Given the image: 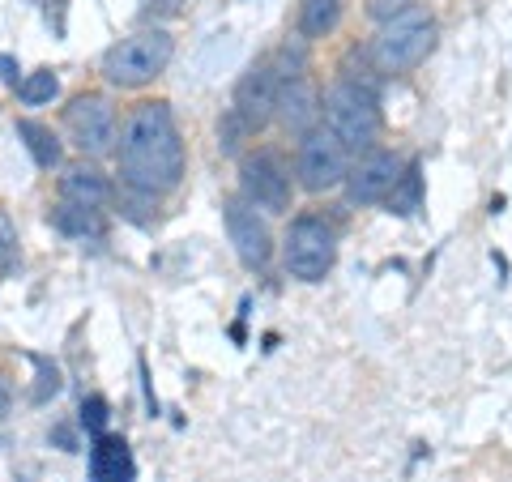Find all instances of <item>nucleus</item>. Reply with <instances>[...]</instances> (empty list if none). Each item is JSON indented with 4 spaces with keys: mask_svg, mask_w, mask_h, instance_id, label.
Wrapping results in <instances>:
<instances>
[{
    "mask_svg": "<svg viewBox=\"0 0 512 482\" xmlns=\"http://www.w3.org/2000/svg\"><path fill=\"white\" fill-rule=\"evenodd\" d=\"M120 180L137 197H167L184 180V141L167 103H137L120 133Z\"/></svg>",
    "mask_w": 512,
    "mask_h": 482,
    "instance_id": "nucleus-1",
    "label": "nucleus"
},
{
    "mask_svg": "<svg viewBox=\"0 0 512 482\" xmlns=\"http://www.w3.org/2000/svg\"><path fill=\"white\" fill-rule=\"evenodd\" d=\"M320 116H325V128L342 141L346 150H372V141L380 133L376 90L350 82V77H342V82L329 86L325 103H320Z\"/></svg>",
    "mask_w": 512,
    "mask_h": 482,
    "instance_id": "nucleus-2",
    "label": "nucleus"
},
{
    "mask_svg": "<svg viewBox=\"0 0 512 482\" xmlns=\"http://www.w3.org/2000/svg\"><path fill=\"white\" fill-rule=\"evenodd\" d=\"M171 56H175V39L167 30H137V35L120 39L116 47H107L103 77L120 90H141L167 69Z\"/></svg>",
    "mask_w": 512,
    "mask_h": 482,
    "instance_id": "nucleus-3",
    "label": "nucleus"
},
{
    "mask_svg": "<svg viewBox=\"0 0 512 482\" xmlns=\"http://www.w3.org/2000/svg\"><path fill=\"white\" fill-rule=\"evenodd\" d=\"M436 47V18L427 9H406L402 18L384 22L380 35L372 39V64L376 73H410L427 60V52Z\"/></svg>",
    "mask_w": 512,
    "mask_h": 482,
    "instance_id": "nucleus-4",
    "label": "nucleus"
},
{
    "mask_svg": "<svg viewBox=\"0 0 512 482\" xmlns=\"http://www.w3.org/2000/svg\"><path fill=\"white\" fill-rule=\"evenodd\" d=\"M282 261H286V273L299 282H320L325 273L338 261V235L325 218L316 214H303L286 227V239H282Z\"/></svg>",
    "mask_w": 512,
    "mask_h": 482,
    "instance_id": "nucleus-5",
    "label": "nucleus"
},
{
    "mask_svg": "<svg viewBox=\"0 0 512 482\" xmlns=\"http://www.w3.org/2000/svg\"><path fill=\"white\" fill-rule=\"evenodd\" d=\"M239 188H244V201L256 205L265 214H286L291 210V171L282 167L278 154L256 150L244 158L239 167Z\"/></svg>",
    "mask_w": 512,
    "mask_h": 482,
    "instance_id": "nucleus-6",
    "label": "nucleus"
},
{
    "mask_svg": "<svg viewBox=\"0 0 512 482\" xmlns=\"http://www.w3.org/2000/svg\"><path fill=\"white\" fill-rule=\"evenodd\" d=\"M299 184L308 192H329L346 184V146L338 137L329 133V128H312L308 137H299Z\"/></svg>",
    "mask_w": 512,
    "mask_h": 482,
    "instance_id": "nucleus-7",
    "label": "nucleus"
},
{
    "mask_svg": "<svg viewBox=\"0 0 512 482\" xmlns=\"http://www.w3.org/2000/svg\"><path fill=\"white\" fill-rule=\"evenodd\" d=\"M64 124H69L73 146L90 158H103V154H111V146H116V111H111V103L103 94H82V99H73L69 111H64Z\"/></svg>",
    "mask_w": 512,
    "mask_h": 482,
    "instance_id": "nucleus-8",
    "label": "nucleus"
},
{
    "mask_svg": "<svg viewBox=\"0 0 512 482\" xmlns=\"http://www.w3.org/2000/svg\"><path fill=\"white\" fill-rule=\"evenodd\" d=\"M222 218H227V235H231L239 261L248 269H265L269 256H274V235H269V222L261 218V210L248 205L244 197H231L222 205Z\"/></svg>",
    "mask_w": 512,
    "mask_h": 482,
    "instance_id": "nucleus-9",
    "label": "nucleus"
},
{
    "mask_svg": "<svg viewBox=\"0 0 512 482\" xmlns=\"http://www.w3.org/2000/svg\"><path fill=\"white\" fill-rule=\"evenodd\" d=\"M402 158L393 150H367L355 167L346 171V197L350 205H380L389 201L393 184L402 180Z\"/></svg>",
    "mask_w": 512,
    "mask_h": 482,
    "instance_id": "nucleus-10",
    "label": "nucleus"
},
{
    "mask_svg": "<svg viewBox=\"0 0 512 482\" xmlns=\"http://www.w3.org/2000/svg\"><path fill=\"white\" fill-rule=\"evenodd\" d=\"M278 90L282 82L274 77V69L269 64H252V69L239 77V86H235V116L244 120L248 133H261V128L278 116Z\"/></svg>",
    "mask_w": 512,
    "mask_h": 482,
    "instance_id": "nucleus-11",
    "label": "nucleus"
},
{
    "mask_svg": "<svg viewBox=\"0 0 512 482\" xmlns=\"http://www.w3.org/2000/svg\"><path fill=\"white\" fill-rule=\"evenodd\" d=\"M278 120L286 133L295 137H308L316 120H320V94L308 77H291V82H282L278 90Z\"/></svg>",
    "mask_w": 512,
    "mask_h": 482,
    "instance_id": "nucleus-12",
    "label": "nucleus"
},
{
    "mask_svg": "<svg viewBox=\"0 0 512 482\" xmlns=\"http://www.w3.org/2000/svg\"><path fill=\"white\" fill-rule=\"evenodd\" d=\"M137 465L120 436H99L90 448V482H133Z\"/></svg>",
    "mask_w": 512,
    "mask_h": 482,
    "instance_id": "nucleus-13",
    "label": "nucleus"
},
{
    "mask_svg": "<svg viewBox=\"0 0 512 482\" xmlns=\"http://www.w3.org/2000/svg\"><path fill=\"white\" fill-rule=\"evenodd\" d=\"M111 197V184L103 171L94 167H69L60 175V201H73V205H90V210H99V205Z\"/></svg>",
    "mask_w": 512,
    "mask_h": 482,
    "instance_id": "nucleus-14",
    "label": "nucleus"
},
{
    "mask_svg": "<svg viewBox=\"0 0 512 482\" xmlns=\"http://www.w3.org/2000/svg\"><path fill=\"white\" fill-rule=\"evenodd\" d=\"M52 227H56L60 235H73V239H99V235H103V214H99V210H90V205L56 201Z\"/></svg>",
    "mask_w": 512,
    "mask_h": 482,
    "instance_id": "nucleus-15",
    "label": "nucleus"
},
{
    "mask_svg": "<svg viewBox=\"0 0 512 482\" xmlns=\"http://www.w3.org/2000/svg\"><path fill=\"white\" fill-rule=\"evenodd\" d=\"M338 22H342V0H303L295 18L303 39H325L338 30Z\"/></svg>",
    "mask_w": 512,
    "mask_h": 482,
    "instance_id": "nucleus-16",
    "label": "nucleus"
},
{
    "mask_svg": "<svg viewBox=\"0 0 512 482\" xmlns=\"http://www.w3.org/2000/svg\"><path fill=\"white\" fill-rule=\"evenodd\" d=\"M18 137L26 141L30 158H35L43 171L60 167V141H56V133H52L47 124H39V120H18Z\"/></svg>",
    "mask_w": 512,
    "mask_h": 482,
    "instance_id": "nucleus-17",
    "label": "nucleus"
},
{
    "mask_svg": "<svg viewBox=\"0 0 512 482\" xmlns=\"http://www.w3.org/2000/svg\"><path fill=\"white\" fill-rule=\"evenodd\" d=\"M389 214H414L423 205V171H419V163H410L406 171H402V180L393 184V192H389Z\"/></svg>",
    "mask_w": 512,
    "mask_h": 482,
    "instance_id": "nucleus-18",
    "label": "nucleus"
},
{
    "mask_svg": "<svg viewBox=\"0 0 512 482\" xmlns=\"http://www.w3.org/2000/svg\"><path fill=\"white\" fill-rule=\"evenodd\" d=\"M60 94V77L52 69H35V73H26L22 77V86H18V99L26 107H43V103H52Z\"/></svg>",
    "mask_w": 512,
    "mask_h": 482,
    "instance_id": "nucleus-19",
    "label": "nucleus"
},
{
    "mask_svg": "<svg viewBox=\"0 0 512 482\" xmlns=\"http://www.w3.org/2000/svg\"><path fill=\"white\" fill-rule=\"evenodd\" d=\"M82 427L90 431V436H107V397L90 393L82 401Z\"/></svg>",
    "mask_w": 512,
    "mask_h": 482,
    "instance_id": "nucleus-20",
    "label": "nucleus"
},
{
    "mask_svg": "<svg viewBox=\"0 0 512 482\" xmlns=\"http://www.w3.org/2000/svg\"><path fill=\"white\" fill-rule=\"evenodd\" d=\"M248 137V128H244V120L235 116V111H227V116L218 120V146H222V154H235L239 150V141Z\"/></svg>",
    "mask_w": 512,
    "mask_h": 482,
    "instance_id": "nucleus-21",
    "label": "nucleus"
},
{
    "mask_svg": "<svg viewBox=\"0 0 512 482\" xmlns=\"http://www.w3.org/2000/svg\"><path fill=\"white\" fill-rule=\"evenodd\" d=\"M13 256H18V227H13V218L0 210V269H9Z\"/></svg>",
    "mask_w": 512,
    "mask_h": 482,
    "instance_id": "nucleus-22",
    "label": "nucleus"
},
{
    "mask_svg": "<svg viewBox=\"0 0 512 482\" xmlns=\"http://www.w3.org/2000/svg\"><path fill=\"white\" fill-rule=\"evenodd\" d=\"M406 9H410V0H372V5H367V13H372L376 22H393V18H402Z\"/></svg>",
    "mask_w": 512,
    "mask_h": 482,
    "instance_id": "nucleus-23",
    "label": "nucleus"
},
{
    "mask_svg": "<svg viewBox=\"0 0 512 482\" xmlns=\"http://www.w3.org/2000/svg\"><path fill=\"white\" fill-rule=\"evenodd\" d=\"M52 393H60V372L39 359V389H35V401H47Z\"/></svg>",
    "mask_w": 512,
    "mask_h": 482,
    "instance_id": "nucleus-24",
    "label": "nucleus"
},
{
    "mask_svg": "<svg viewBox=\"0 0 512 482\" xmlns=\"http://www.w3.org/2000/svg\"><path fill=\"white\" fill-rule=\"evenodd\" d=\"M18 73H22L18 60H13V56H0V82H5V86H22Z\"/></svg>",
    "mask_w": 512,
    "mask_h": 482,
    "instance_id": "nucleus-25",
    "label": "nucleus"
},
{
    "mask_svg": "<svg viewBox=\"0 0 512 482\" xmlns=\"http://www.w3.org/2000/svg\"><path fill=\"white\" fill-rule=\"evenodd\" d=\"M5 414H9V389L0 384V419H5Z\"/></svg>",
    "mask_w": 512,
    "mask_h": 482,
    "instance_id": "nucleus-26",
    "label": "nucleus"
}]
</instances>
